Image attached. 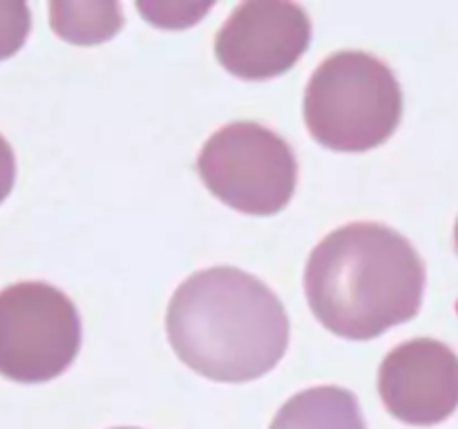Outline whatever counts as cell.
Wrapping results in <instances>:
<instances>
[{
    "label": "cell",
    "instance_id": "7a4b0ae2",
    "mask_svg": "<svg viewBox=\"0 0 458 429\" xmlns=\"http://www.w3.org/2000/svg\"><path fill=\"white\" fill-rule=\"evenodd\" d=\"M166 329L175 354L219 383L264 376L289 345V318L280 298L233 266L190 275L168 304Z\"/></svg>",
    "mask_w": 458,
    "mask_h": 429
},
{
    "label": "cell",
    "instance_id": "ba28073f",
    "mask_svg": "<svg viewBox=\"0 0 458 429\" xmlns=\"http://www.w3.org/2000/svg\"><path fill=\"white\" fill-rule=\"evenodd\" d=\"M271 429H367V425L349 389L322 385L286 400Z\"/></svg>",
    "mask_w": 458,
    "mask_h": 429
},
{
    "label": "cell",
    "instance_id": "7c38bea8",
    "mask_svg": "<svg viewBox=\"0 0 458 429\" xmlns=\"http://www.w3.org/2000/svg\"><path fill=\"white\" fill-rule=\"evenodd\" d=\"M454 242H456V251H458V219H456V228H454Z\"/></svg>",
    "mask_w": 458,
    "mask_h": 429
},
{
    "label": "cell",
    "instance_id": "6da1fadb",
    "mask_svg": "<svg viewBox=\"0 0 458 429\" xmlns=\"http://www.w3.org/2000/svg\"><path fill=\"white\" fill-rule=\"evenodd\" d=\"M304 291L313 316L347 340H371L414 318L425 264L412 242L376 222H353L313 249Z\"/></svg>",
    "mask_w": 458,
    "mask_h": 429
},
{
    "label": "cell",
    "instance_id": "277c9868",
    "mask_svg": "<svg viewBox=\"0 0 458 429\" xmlns=\"http://www.w3.org/2000/svg\"><path fill=\"white\" fill-rule=\"evenodd\" d=\"M197 170L215 197L246 215L282 211L298 181V161L289 143L251 121L217 130L204 143Z\"/></svg>",
    "mask_w": 458,
    "mask_h": 429
},
{
    "label": "cell",
    "instance_id": "8fae6325",
    "mask_svg": "<svg viewBox=\"0 0 458 429\" xmlns=\"http://www.w3.org/2000/svg\"><path fill=\"white\" fill-rule=\"evenodd\" d=\"M14 177H16L14 150L7 143V139L0 135V204H3V199L9 195V190H12Z\"/></svg>",
    "mask_w": 458,
    "mask_h": 429
},
{
    "label": "cell",
    "instance_id": "5b68a950",
    "mask_svg": "<svg viewBox=\"0 0 458 429\" xmlns=\"http://www.w3.org/2000/svg\"><path fill=\"white\" fill-rule=\"evenodd\" d=\"M81 349V316L52 284L18 282L0 291V374L45 383L72 365Z\"/></svg>",
    "mask_w": 458,
    "mask_h": 429
},
{
    "label": "cell",
    "instance_id": "3957f363",
    "mask_svg": "<svg viewBox=\"0 0 458 429\" xmlns=\"http://www.w3.org/2000/svg\"><path fill=\"white\" fill-rule=\"evenodd\" d=\"M403 114V90L374 54L338 52L318 65L304 94V121L318 143L362 152L387 141Z\"/></svg>",
    "mask_w": 458,
    "mask_h": 429
},
{
    "label": "cell",
    "instance_id": "52a82bcc",
    "mask_svg": "<svg viewBox=\"0 0 458 429\" xmlns=\"http://www.w3.org/2000/svg\"><path fill=\"white\" fill-rule=\"evenodd\" d=\"M378 392L398 421L421 427L443 423L458 407V356L429 338L398 345L380 365Z\"/></svg>",
    "mask_w": 458,
    "mask_h": 429
},
{
    "label": "cell",
    "instance_id": "4fadbf2b",
    "mask_svg": "<svg viewBox=\"0 0 458 429\" xmlns=\"http://www.w3.org/2000/svg\"><path fill=\"white\" fill-rule=\"evenodd\" d=\"M117 429H135V427H117Z\"/></svg>",
    "mask_w": 458,
    "mask_h": 429
},
{
    "label": "cell",
    "instance_id": "30bf717a",
    "mask_svg": "<svg viewBox=\"0 0 458 429\" xmlns=\"http://www.w3.org/2000/svg\"><path fill=\"white\" fill-rule=\"evenodd\" d=\"M32 27L30 7L23 0H0V61L16 54Z\"/></svg>",
    "mask_w": 458,
    "mask_h": 429
},
{
    "label": "cell",
    "instance_id": "9c48e42d",
    "mask_svg": "<svg viewBox=\"0 0 458 429\" xmlns=\"http://www.w3.org/2000/svg\"><path fill=\"white\" fill-rule=\"evenodd\" d=\"M54 32L76 45L108 41L123 25L121 7L114 0H54L50 3Z\"/></svg>",
    "mask_w": 458,
    "mask_h": 429
},
{
    "label": "cell",
    "instance_id": "8992f818",
    "mask_svg": "<svg viewBox=\"0 0 458 429\" xmlns=\"http://www.w3.org/2000/svg\"><path fill=\"white\" fill-rule=\"evenodd\" d=\"M309 41L311 21L300 5L286 0H248L222 25L215 54L231 74L262 81L293 68Z\"/></svg>",
    "mask_w": 458,
    "mask_h": 429
}]
</instances>
